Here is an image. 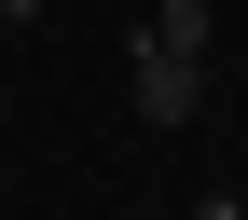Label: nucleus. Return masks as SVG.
I'll use <instances>...</instances> for the list:
<instances>
[{
  "mask_svg": "<svg viewBox=\"0 0 248 220\" xmlns=\"http://www.w3.org/2000/svg\"><path fill=\"white\" fill-rule=\"evenodd\" d=\"M152 42H179V55H207V42H221V14H207V0H152Z\"/></svg>",
  "mask_w": 248,
  "mask_h": 220,
  "instance_id": "f03ea898",
  "label": "nucleus"
},
{
  "mask_svg": "<svg viewBox=\"0 0 248 220\" xmlns=\"http://www.w3.org/2000/svg\"><path fill=\"white\" fill-rule=\"evenodd\" d=\"M234 206H248V193H234Z\"/></svg>",
  "mask_w": 248,
  "mask_h": 220,
  "instance_id": "20e7f679",
  "label": "nucleus"
},
{
  "mask_svg": "<svg viewBox=\"0 0 248 220\" xmlns=\"http://www.w3.org/2000/svg\"><path fill=\"white\" fill-rule=\"evenodd\" d=\"M193 110H207V55H179V42L138 28V124L166 138V124H193Z\"/></svg>",
  "mask_w": 248,
  "mask_h": 220,
  "instance_id": "f257e3e1",
  "label": "nucleus"
},
{
  "mask_svg": "<svg viewBox=\"0 0 248 220\" xmlns=\"http://www.w3.org/2000/svg\"><path fill=\"white\" fill-rule=\"evenodd\" d=\"M0 14H14V28H28V14H42V0H0Z\"/></svg>",
  "mask_w": 248,
  "mask_h": 220,
  "instance_id": "7ed1b4c3",
  "label": "nucleus"
}]
</instances>
